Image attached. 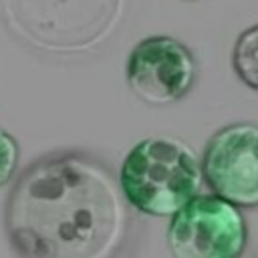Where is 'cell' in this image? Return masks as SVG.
<instances>
[{"instance_id":"obj_1","label":"cell","mask_w":258,"mask_h":258,"mask_svg":"<svg viewBox=\"0 0 258 258\" xmlns=\"http://www.w3.org/2000/svg\"><path fill=\"white\" fill-rule=\"evenodd\" d=\"M6 232L20 258H127L135 218L103 159L62 151L16 179Z\"/></svg>"},{"instance_id":"obj_2","label":"cell","mask_w":258,"mask_h":258,"mask_svg":"<svg viewBox=\"0 0 258 258\" xmlns=\"http://www.w3.org/2000/svg\"><path fill=\"white\" fill-rule=\"evenodd\" d=\"M129 0H0L14 36L50 54H87L119 28Z\"/></svg>"},{"instance_id":"obj_3","label":"cell","mask_w":258,"mask_h":258,"mask_svg":"<svg viewBox=\"0 0 258 258\" xmlns=\"http://www.w3.org/2000/svg\"><path fill=\"white\" fill-rule=\"evenodd\" d=\"M117 179L131 210L151 218H171L200 196L204 171L187 143L147 137L123 157Z\"/></svg>"},{"instance_id":"obj_4","label":"cell","mask_w":258,"mask_h":258,"mask_svg":"<svg viewBox=\"0 0 258 258\" xmlns=\"http://www.w3.org/2000/svg\"><path fill=\"white\" fill-rule=\"evenodd\" d=\"M173 258H242L248 226L240 208L216 194H200L185 204L167 226Z\"/></svg>"},{"instance_id":"obj_5","label":"cell","mask_w":258,"mask_h":258,"mask_svg":"<svg viewBox=\"0 0 258 258\" xmlns=\"http://www.w3.org/2000/svg\"><path fill=\"white\" fill-rule=\"evenodd\" d=\"M198 60L173 36L155 34L139 40L125 62L131 93L147 105L163 107L183 99L196 85Z\"/></svg>"},{"instance_id":"obj_6","label":"cell","mask_w":258,"mask_h":258,"mask_svg":"<svg viewBox=\"0 0 258 258\" xmlns=\"http://www.w3.org/2000/svg\"><path fill=\"white\" fill-rule=\"evenodd\" d=\"M200 161L212 194L240 210L258 208L256 123H232L218 129L208 139Z\"/></svg>"},{"instance_id":"obj_7","label":"cell","mask_w":258,"mask_h":258,"mask_svg":"<svg viewBox=\"0 0 258 258\" xmlns=\"http://www.w3.org/2000/svg\"><path fill=\"white\" fill-rule=\"evenodd\" d=\"M232 69L252 91H258V24L238 34L232 48Z\"/></svg>"},{"instance_id":"obj_8","label":"cell","mask_w":258,"mask_h":258,"mask_svg":"<svg viewBox=\"0 0 258 258\" xmlns=\"http://www.w3.org/2000/svg\"><path fill=\"white\" fill-rule=\"evenodd\" d=\"M18 159H20V147L18 141L0 127V185L8 183L18 167Z\"/></svg>"}]
</instances>
